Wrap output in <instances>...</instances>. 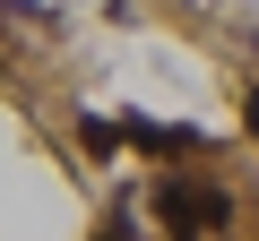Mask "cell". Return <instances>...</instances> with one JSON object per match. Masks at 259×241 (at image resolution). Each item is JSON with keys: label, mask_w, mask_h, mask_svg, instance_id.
I'll list each match as a JSON object with an SVG mask.
<instances>
[{"label": "cell", "mask_w": 259, "mask_h": 241, "mask_svg": "<svg viewBox=\"0 0 259 241\" xmlns=\"http://www.w3.org/2000/svg\"><path fill=\"white\" fill-rule=\"evenodd\" d=\"M147 215L164 224V241H225L242 224V198L225 181H207V172H156Z\"/></svg>", "instance_id": "cell-1"}]
</instances>
